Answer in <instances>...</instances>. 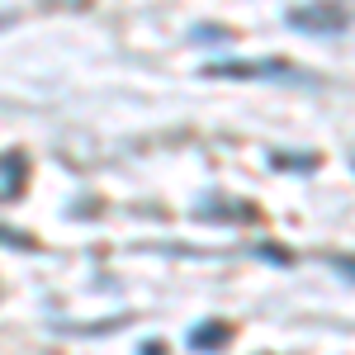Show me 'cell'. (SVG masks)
I'll return each instance as SVG.
<instances>
[{
	"instance_id": "cell-1",
	"label": "cell",
	"mask_w": 355,
	"mask_h": 355,
	"mask_svg": "<svg viewBox=\"0 0 355 355\" xmlns=\"http://www.w3.org/2000/svg\"><path fill=\"white\" fill-rule=\"evenodd\" d=\"M209 76H266V81H313L308 71H299V67H289V62H223V67H214Z\"/></svg>"
},
{
	"instance_id": "cell-2",
	"label": "cell",
	"mask_w": 355,
	"mask_h": 355,
	"mask_svg": "<svg viewBox=\"0 0 355 355\" xmlns=\"http://www.w3.org/2000/svg\"><path fill=\"white\" fill-rule=\"evenodd\" d=\"M289 24L308 28V33H322V28H346V15H341V10H308V5H303V10L289 15Z\"/></svg>"
},
{
	"instance_id": "cell-3",
	"label": "cell",
	"mask_w": 355,
	"mask_h": 355,
	"mask_svg": "<svg viewBox=\"0 0 355 355\" xmlns=\"http://www.w3.org/2000/svg\"><path fill=\"white\" fill-rule=\"evenodd\" d=\"M218 336H227V327H204L199 336H194V341H199V346L209 351V341H218Z\"/></svg>"
}]
</instances>
